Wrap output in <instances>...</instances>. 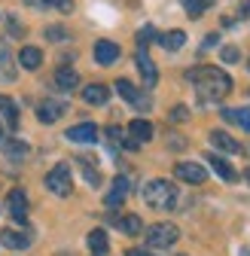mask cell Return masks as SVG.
I'll list each match as a JSON object with an SVG mask.
<instances>
[{"mask_svg": "<svg viewBox=\"0 0 250 256\" xmlns=\"http://www.w3.org/2000/svg\"><path fill=\"white\" fill-rule=\"evenodd\" d=\"M186 80H190L198 92L202 101H223L226 94L232 92V76L220 68H214V64H204V68H192L186 70Z\"/></svg>", "mask_w": 250, "mask_h": 256, "instance_id": "cell-1", "label": "cell"}, {"mask_svg": "<svg viewBox=\"0 0 250 256\" xmlns=\"http://www.w3.org/2000/svg\"><path fill=\"white\" fill-rule=\"evenodd\" d=\"M144 202L152 210H171L177 204V186L171 180H150L144 186Z\"/></svg>", "mask_w": 250, "mask_h": 256, "instance_id": "cell-2", "label": "cell"}, {"mask_svg": "<svg viewBox=\"0 0 250 256\" xmlns=\"http://www.w3.org/2000/svg\"><path fill=\"white\" fill-rule=\"evenodd\" d=\"M177 238H180V229L174 222H156V226L146 229V247L152 250H168L177 244Z\"/></svg>", "mask_w": 250, "mask_h": 256, "instance_id": "cell-3", "label": "cell"}, {"mask_svg": "<svg viewBox=\"0 0 250 256\" xmlns=\"http://www.w3.org/2000/svg\"><path fill=\"white\" fill-rule=\"evenodd\" d=\"M46 186H49V192H55V196H70V186H74V180H70V165H68V162L55 165V168L46 174Z\"/></svg>", "mask_w": 250, "mask_h": 256, "instance_id": "cell-4", "label": "cell"}, {"mask_svg": "<svg viewBox=\"0 0 250 256\" xmlns=\"http://www.w3.org/2000/svg\"><path fill=\"white\" fill-rule=\"evenodd\" d=\"M138 70H140V80H144V88H152L156 82H159V70H156L152 58L146 55V46H138Z\"/></svg>", "mask_w": 250, "mask_h": 256, "instance_id": "cell-5", "label": "cell"}, {"mask_svg": "<svg viewBox=\"0 0 250 256\" xmlns=\"http://www.w3.org/2000/svg\"><path fill=\"white\" fill-rule=\"evenodd\" d=\"M6 210H10V216L16 220V222H28V196L22 189H12L10 196H6Z\"/></svg>", "mask_w": 250, "mask_h": 256, "instance_id": "cell-6", "label": "cell"}, {"mask_svg": "<svg viewBox=\"0 0 250 256\" xmlns=\"http://www.w3.org/2000/svg\"><path fill=\"white\" fill-rule=\"evenodd\" d=\"M64 113H68V104L52 101V98H46V101H40V104H37V119H40V122H46V125L58 122Z\"/></svg>", "mask_w": 250, "mask_h": 256, "instance_id": "cell-7", "label": "cell"}, {"mask_svg": "<svg viewBox=\"0 0 250 256\" xmlns=\"http://www.w3.org/2000/svg\"><path fill=\"white\" fill-rule=\"evenodd\" d=\"M64 138L74 140V144H95V140H98V125H95V122H80V125L68 128Z\"/></svg>", "mask_w": 250, "mask_h": 256, "instance_id": "cell-8", "label": "cell"}, {"mask_svg": "<svg viewBox=\"0 0 250 256\" xmlns=\"http://www.w3.org/2000/svg\"><path fill=\"white\" fill-rule=\"evenodd\" d=\"M174 174L186 183H204L208 180V171L198 165V162H177L174 165Z\"/></svg>", "mask_w": 250, "mask_h": 256, "instance_id": "cell-9", "label": "cell"}, {"mask_svg": "<svg viewBox=\"0 0 250 256\" xmlns=\"http://www.w3.org/2000/svg\"><path fill=\"white\" fill-rule=\"evenodd\" d=\"M113 88L122 94L125 101H132L134 107H140V110H150V98H146V94H140V92H138V88H134L128 80H116V86H113Z\"/></svg>", "mask_w": 250, "mask_h": 256, "instance_id": "cell-10", "label": "cell"}, {"mask_svg": "<svg viewBox=\"0 0 250 256\" xmlns=\"http://www.w3.org/2000/svg\"><path fill=\"white\" fill-rule=\"evenodd\" d=\"M125 198H128V177H116L110 192H107V198H104V204L107 208H119Z\"/></svg>", "mask_w": 250, "mask_h": 256, "instance_id": "cell-11", "label": "cell"}, {"mask_svg": "<svg viewBox=\"0 0 250 256\" xmlns=\"http://www.w3.org/2000/svg\"><path fill=\"white\" fill-rule=\"evenodd\" d=\"M30 238L28 232H16V229H6V232H0V244L10 247V250H28L30 247Z\"/></svg>", "mask_w": 250, "mask_h": 256, "instance_id": "cell-12", "label": "cell"}, {"mask_svg": "<svg viewBox=\"0 0 250 256\" xmlns=\"http://www.w3.org/2000/svg\"><path fill=\"white\" fill-rule=\"evenodd\" d=\"M107 98H110V88H107V86H101V82H92V86H86V88H82V101H86V104H92V107L107 104Z\"/></svg>", "mask_w": 250, "mask_h": 256, "instance_id": "cell-13", "label": "cell"}, {"mask_svg": "<svg viewBox=\"0 0 250 256\" xmlns=\"http://www.w3.org/2000/svg\"><path fill=\"white\" fill-rule=\"evenodd\" d=\"M116 58H119V46L113 40H98L95 43V61L98 64H104V68H107V64H113Z\"/></svg>", "mask_w": 250, "mask_h": 256, "instance_id": "cell-14", "label": "cell"}, {"mask_svg": "<svg viewBox=\"0 0 250 256\" xmlns=\"http://www.w3.org/2000/svg\"><path fill=\"white\" fill-rule=\"evenodd\" d=\"M208 162H210V168H214L216 174H220L226 183H235V180H238V171H235V168L226 162L223 156H216V152H208Z\"/></svg>", "mask_w": 250, "mask_h": 256, "instance_id": "cell-15", "label": "cell"}, {"mask_svg": "<svg viewBox=\"0 0 250 256\" xmlns=\"http://www.w3.org/2000/svg\"><path fill=\"white\" fill-rule=\"evenodd\" d=\"M18 64L24 70H40V64H43V52L37 49V46H24L22 52H18Z\"/></svg>", "mask_w": 250, "mask_h": 256, "instance_id": "cell-16", "label": "cell"}, {"mask_svg": "<svg viewBox=\"0 0 250 256\" xmlns=\"http://www.w3.org/2000/svg\"><path fill=\"white\" fill-rule=\"evenodd\" d=\"M55 86H58L61 92H74V88L80 86V74H76L74 68H58V70H55Z\"/></svg>", "mask_w": 250, "mask_h": 256, "instance_id": "cell-17", "label": "cell"}, {"mask_svg": "<svg viewBox=\"0 0 250 256\" xmlns=\"http://www.w3.org/2000/svg\"><path fill=\"white\" fill-rule=\"evenodd\" d=\"M0 150H4V156L12 158V162H22V158H28V152H30L28 144L24 140H16V138L12 140H4V144H0Z\"/></svg>", "mask_w": 250, "mask_h": 256, "instance_id": "cell-18", "label": "cell"}, {"mask_svg": "<svg viewBox=\"0 0 250 256\" xmlns=\"http://www.w3.org/2000/svg\"><path fill=\"white\" fill-rule=\"evenodd\" d=\"M128 134H132L138 144H146V140H152V122H146V119H132V125H128Z\"/></svg>", "mask_w": 250, "mask_h": 256, "instance_id": "cell-19", "label": "cell"}, {"mask_svg": "<svg viewBox=\"0 0 250 256\" xmlns=\"http://www.w3.org/2000/svg\"><path fill=\"white\" fill-rule=\"evenodd\" d=\"M208 138H210V144H214L216 150H223V152H241V144H238L235 138H229L226 132H210Z\"/></svg>", "mask_w": 250, "mask_h": 256, "instance_id": "cell-20", "label": "cell"}, {"mask_svg": "<svg viewBox=\"0 0 250 256\" xmlns=\"http://www.w3.org/2000/svg\"><path fill=\"white\" fill-rule=\"evenodd\" d=\"M88 250L95 253V256H104L110 250V238L104 229H95V232H88Z\"/></svg>", "mask_w": 250, "mask_h": 256, "instance_id": "cell-21", "label": "cell"}, {"mask_svg": "<svg viewBox=\"0 0 250 256\" xmlns=\"http://www.w3.org/2000/svg\"><path fill=\"white\" fill-rule=\"evenodd\" d=\"M116 226H119L125 235H140V232H144V222H140L138 214H125V216H119Z\"/></svg>", "mask_w": 250, "mask_h": 256, "instance_id": "cell-22", "label": "cell"}, {"mask_svg": "<svg viewBox=\"0 0 250 256\" xmlns=\"http://www.w3.org/2000/svg\"><path fill=\"white\" fill-rule=\"evenodd\" d=\"M159 43L168 49V52H177L186 46V34L183 30H168V34H159Z\"/></svg>", "mask_w": 250, "mask_h": 256, "instance_id": "cell-23", "label": "cell"}, {"mask_svg": "<svg viewBox=\"0 0 250 256\" xmlns=\"http://www.w3.org/2000/svg\"><path fill=\"white\" fill-rule=\"evenodd\" d=\"M76 162L82 165V177H86V183H88V186H101V174H98V168H95V158L80 156Z\"/></svg>", "mask_w": 250, "mask_h": 256, "instance_id": "cell-24", "label": "cell"}, {"mask_svg": "<svg viewBox=\"0 0 250 256\" xmlns=\"http://www.w3.org/2000/svg\"><path fill=\"white\" fill-rule=\"evenodd\" d=\"M180 4H183V10H186L190 18H198L208 6H214V0H180Z\"/></svg>", "mask_w": 250, "mask_h": 256, "instance_id": "cell-25", "label": "cell"}, {"mask_svg": "<svg viewBox=\"0 0 250 256\" xmlns=\"http://www.w3.org/2000/svg\"><path fill=\"white\" fill-rule=\"evenodd\" d=\"M0 110H4V116H6V122L16 128L18 125V110H16V104L6 98V94H0Z\"/></svg>", "mask_w": 250, "mask_h": 256, "instance_id": "cell-26", "label": "cell"}, {"mask_svg": "<svg viewBox=\"0 0 250 256\" xmlns=\"http://www.w3.org/2000/svg\"><path fill=\"white\" fill-rule=\"evenodd\" d=\"M46 40H52V43H64V40H68V28L49 24V28H46Z\"/></svg>", "mask_w": 250, "mask_h": 256, "instance_id": "cell-27", "label": "cell"}, {"mask_svg": "<svg viewBox=\"0 0 250 256\" xmlns=\"http://www.w3.org/2000/svg\"><path fill=\"white\" fill-rule=\"evenodd\" d=\"M232 122H238L244 132H250V110L241 107V110H232Z\"/></svg>", "mask_w": 250, "mask_h": 256, "instance_id": "cell-28", "label": "cell"}, {"mask_svg": "<svg viewBox=\"0 0 250 256\" xmlns=\"http://www.w3.org/2000/svg\"><path fill=\"white\" fill-rule=\"evenodd\" d=\"M152 37H159V34H156V28H150V24L140 28V30H138V46H150Z\"/></svg>", "mask_w": 250, "mask_h": 256, "instance_id": "cell-29", "label": "cell"}, {"mask_svg": "<svg viewBox=\"0 0 250 256\" xmlns=\"http://www.w3.org/2000/svg\"><path fill=\"white\" fill-rule=\"evenodd\" d=\"M220 58H223V64H235L241 58V52H238V46H223L220 49Z\"/></svg>", "mask_w": 250, "mask_h": 256, "instance_id": "cell-30", "label": "cell"}, {"mask_svg": "<svg viewBox=\"0 0 250 256\" xmlns=\"http://www.w3.org/2000/svg\"><path fill=\"white\" fill-rule=\"evenodd\" d=\"M43 6H55V10H61V12H70L74 10V0H40Z\"/></svg>", "mask_w": 250, "mask_h": 256, "instance_id": "cell-31", "label": "cell"}, {"mask_svg": "<svg viewBox=\"0 0 250 256\" xmlns=\"http://www.w3.org/2000/svg\"><path fill=\"white\" fill-rule=\"evenodd\" d=\"M16 80V68H12V61L10 64H0V82H12Z\"/></svg>", "mask_w": 250, "mask_h": 256, "instance_id": "cell-32", "label": "cell"}, {"mask_svg": "<svg viewBox=\"0 0 250 256\" xmlns=\"http://www.w3.org/2000/svg\"><path fill=\"white\" fill-rule=\"evenodd\" d=\"M186 119H190V110H186L183 104H177V107L171 110V122H186Z\"/></svg>", "mask_w": 250, "mask_h": 256, "instance_id": "cell-33", "label": "cell"}, {"mask_svg": "<svg viewBox=\"0 0 250 256\" xmlns=\"http://www.w3.org/2000/svg\"><path fill=\"white\" fill-rule=\"evenodd\" d=\"M107 138H110V144H122V128L119 125H110L107 128Z\"/></svg>", "mask_w": 250, "mask_h": 256, "instance_id": "cell-34", "label": "cell"}, {"mask_svg": "<svg viewBox=\"0 0 250 256\" xmlns=\"http://www.w3.org/2000/svg\"><path fill=\"white\" fill-rule=\"evenodd\" d=\"M12 61V52H10V46L0 40V64H10Z\"/></svg>", "mask_w": 250, "mask_h": 256, "instance_id": "cell-35", "label": "cell"}, {"mask_svg": "<svg viewBox=\"0 0 250 256\" xmlns=\"http://www.w3.org/2000/svg\"><path fill=\"white\" fill-rule=\"evenodd\" d=\"M238 12H241L244 18H250V0H241V6H238Z\"/></svg>", "mask_w": 250, "mask_h": 256, "instance_id": "cell-36", "label": "cell"}, {"mask_svg": "<svg viewBox=\"0 0 250 256\" xmlns=\"http://www.w3.org/2000/svg\"><path fill=\"white\" fill-rule=\"evenodd\" d=\"M216 40H220V37H216V34H208V37H204V49H210V46H216Z\"/></svg>", "mask_w": 250, "mask_h": 256, "instance_id": "cell-37", "label": "cell"}, {"mask_svg": "<svg viewBox=\"0 0 250 256\" xmlns=\"http://www.w3.org/2000/svg\"><path fill=\"white\" fill-rule=\"evenodd\" d=\"M128 256H152V253H146V250H128Z\"/></svg>", "mask_w": 250, "mask_h": 256, "instance_id": "cell-38", "label": "cell"}, {"mask_svg": "<svg viewBox=\"0 0 250 256\" xmlns=\"http://www.w3.org/2000/svg\"><path fill=\"white\" fill-rule=\"evenodd\" d=\"M241 256H250V247H244V250H241Z\"/></svg>", "mask_w": 250, "mask_h": 256, "instance_id": "cell-39", "label": "cell"}, {"mask_svg": "<svg viewBox=\"0 0 250 256\" xmlns=\"http://www.w3.org/2000/svg\"><path fill=\"white\" fill-rule=\"evenodd\" d=\"M4 140H6V138H4V128H0V144H4Z\"/></svg>", "mask_w": 250, "mask_h": 256, "instance_id": "cell-40", "label": "cell"}, {"mask_svg": "<svg viewBox=\"0 0 250 256\" xmlns=\"http://www.w3.org/2000/svg\"><path fill=\"white\" fill-rule=\"evenodd\" d=\"M244 177H247V180H250V168H247V171H244Z\"/></svg>", "mask_w": 250, "mask_h": 256, "instance_id": "cell-41", "label": "cell"}, {"mask_svg": "<svg viewBox=\"0 0 250 256\" xmlns=\"http://www.w3.org/2000/svg\"><path fill=\"white\" fill-rule=\"evenodd\" d=\"M247 68H250V61H247Z\"/></svg>", "mask_w": 250, "mask_h": 256, "instance_id": "cell-42", "label": "cell"}]
</instances>
